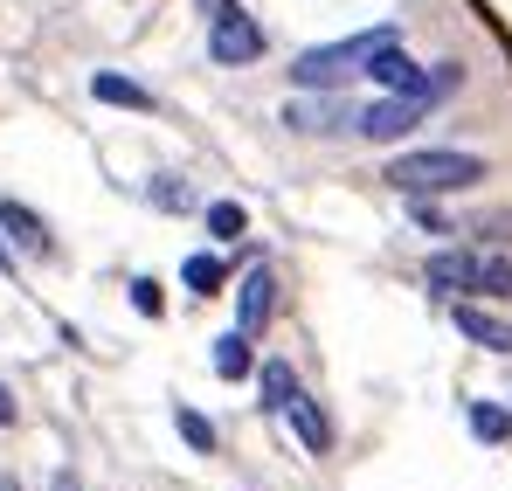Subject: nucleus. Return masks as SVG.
<instances>
[{"label":"nucleus","instance_id":"nucleus-1","mask_svg":"<svg viewBox=\"0 0 512 491\" xmlns=\"http://www.w3.org/2000/svg\"><path fill=\"white\" fill-rule=\"evenodd\" d=\"M492 160L485 153H457V146H409L388 160V187L409 194V201H436V194H457V187H485Z\"/></svg>","mask_w":512,"mask_h":491},{"label":"nucleus","instance_id":"nucleus-2","mask_svg":"<svg viewBox=\"0 0 512 491\" xmlns=\"http://www.w3.org/2000/svg\"><path fill=\"white\" fill-rule=\"evenodd\" d=\"M381 42H395V28H360V35H346V42H319V49H305V56L291 63V83H298V90H346V77L367 70V56H374Z\"/></svg>","mask_w":512,"mask_h":491},{"label":"nucleus","instance_id":"nucleus-3","mask_svg":"<svg viewBox=\"0 0 512 491\" xmlns=\"http://www.w3.org/2000/svg\"><path fill=\"white\" fill-rule=\"evenodd\" d=\"M263 49H270V35H263V21H256L243 0L222 7V14L208 21V63H222V70H250V63H263Z\"/></svg>","mask_w":512,"mask_h":491},{"label":"nucleus","instance_id":"nucleus-4","mask_svg":"<svg viewBox=\"0 0 512 491\" xmlns=\"http://www.w3.org/2000/svg\"><path fill=\"white\" fill-rule=\"evenodd\" d=\"M284 132H298V139H340L360 125V111L346 104V90H305V97H284Z\"/></svg>","mask_w":512,"mask_h":491},{"label":"nucleus","instance_id":"nucleus-5","mask_svg":"<svg viewBox=\"0 0 512 491\" xmlns=\"http://www.w3.org/2000/svg\"><path fill=\"white\" fill-rule=\"evenodd\" d=\"M367 77L381 83V90H395V97H416V104H429V111L443 104L436 77H429V70L416 63V56H409V49H402V35H395V42H381V49L367 56Z\"/></svg>","mask_w":512,"mask_h":491},{"label":"nucleus","instance_id":"nucleus-6","mask_svg":"<svg viewBox=\"0 0 512 491\" xmlns=\"http://www.w3.org/2000/svg\"><path fill=\"white\" fill-rule=\"evenodd\" d=\"M423 118H429V104H416V97H395V90H381V97H374V104L360 111V125H353V132H360L367 146H402V139H409V132H416Z\"/></svg>","mask_w":512,"mask_h":491},{"label":"nucleus","instance_id":"nucleus-7","mask_svg":"<svg viewBox=\"0 0 512 491\" xmlns=\"http://www.w3.org/2000/svg\"><path fill=\"white\" fill-rule=\"evenodd\" d=\"M270 312H277V270H270V263H250V270L236 277V332H243V339H263Z\"/></svg>","mask_w":512,"mask_h":491},{"label":"nucleus","instance_id":"nucleus-8","mask_svg":"<svg viewBox=\"0 0 512 491\" xmlns=\"http://www.w3.org/2000/svg\"><path fill=\"white\" fill-rule=\"evenodd\" d=\"M277 422H284V429L298 436V450H305V457H333V415L319 409V402H312L305 388H298V395H291V402L277 409Z\"/></svg>","mask_w":512,"mask_h":491},{"label":"nucleus","instance_id":"nucleus-9","mask_svg":"<svg viewBox=\"0 0 512 491\" xmlns=\"http://www.w3.org/2000/svg\"><path fill=\"white\" fill-rule=\"evenodd\" d=\"M423 277L436 284V291H443V298H471V291H478V249H464V243L429 249Z\"/></svg>","mask_w":512,"mask_h":491},{"label":"nucleus","instance_id":"nucleus-10","mask_svg":"<svg viewBox=\"0 0 512 491\" xmlns=\"http://www.w3.org/2000/svg\"><path fill=\"white\" fill-rule=\"evenodd\" d=\"M450 319H457L464 339H478L485 353H512V326H506V319H492L478 298H457V305H450Z\"/></svg>","mask_w":512,"mask_h":491},{"label":"nucleus","instance_id":"nucleus-11","mask_svg":"<svg viewBox=\"0 0 512 491\" xmlns=\"http://www.w3.org/2000/svg\"><path fill=\"white\" fill-rule=\"evenodd\" d=\"M0 229H7L14 243L28 249V256H56V236H49V222H42L35 208H21V201H0Z\"/></svg>","mask_w":512,"mask_h":491},{"label":"nucleus","instance_id":"nucleus-12","mask_svg":"<svg viewBox=\"0 0 512 491\" xmlns=\"http://www.w3.org/2000/svg\"><path fill=\"white\" fill-rule=\"evenodd\" d=\"M90 97H97V104H125V111H153V90L118 77V70H97V77H90Z\"/></svg>","mask_w":512,"mask_h":491},{"label":"nucleus","instance_id":"nucleus-13","mask_svg":"<svg viewBox=\"0 0 512 491\" xmlns=\"http://www.w3.org/2000/svg\"><path fill=\"white\" fill-rule=\"evenodd\" d=\"M180 284H187V291H194V298H215V291H222V284H229V263H222V256H208V249H201V256H187V263H180Z\"/></svg>","mask_w":512,"mask_h":491},{"label":"nucleus","instance_id":"nucleus-14","mask_svg":"<svg viewBox=\"0 0 512 491\" xmlns=\"http://www.w3.org/2000/svg\"><path fill=\"white\" fill-rule=\"evenodd\" d=\"M256 381H263V409H270V415H277L291 395H298V388H305L291 360H263V367H256Z\"/></svg>","mask_w":512,"mask_h":491},{"label":"nucleus","instance_id":"nucleus-15","mask_svg":"<svg viewBox=\"0 0 512 491\" xmlns=\"http://www.w3.org/2000/svg\"><path fill=\"white\" fill-rule=\"evenodd\" d=\"M208 360H215V374H222V381H243V374H250V367H256L250 339H243V332H236V326H229V332H222V339H215V353H208Z\"/></svg>","mask_w":512,"mask_h":491},{"label":"nucleus","instance_id":"nucleus-16","mask_svg":"<svg viewBox=\"0 0 512 491\" xmlns=\"http://www.w3.org/2000/svg\"><path fill=\"white\" fill-rule=\"evenodd\" d=\"M208 236H215V243H243V236H250L243 201H208Z\"/></svg>","mask_w":512,"mask_h":491},{"label":"nucleus","instance_id":"nucleus-17","mask_svg":"<svg viewBox=\"0 0 512 491\" xmlns=\"http://www.w3.org/2000/svg\"><path fill=\"white\" fill-rule=\"evenodd\" d=\"M471 436H478V443H512V409H499V402H471Z\"/></svg>","mask_w":512,"mask_h":491},{"label":"nucleus","instance_id":"nucleus-18","mask_svg":"<svg viewBox=\"0 0 512 491\" xmlns=\"http://www.w3.org/2000/svg\"><path fill=\"white\" fill-rule=\"evenodd\" d=\"M471 298H512V256H478V291Z\"/></svg>","mask_w":512,"mask_h":491},{"label":"nucleus","instance_id":"nucleus-19","mask_svg":"<svg viewBox=\"0 0 512 491\" xmlns=\"http://www.w3.org/2000/svg\"><path fill=\"white\" fill-rule=\"evenodd\" d=\"M173 422H180V436H187V450H201V457L215 450V422H208L201 409H187V402H180V409H173Z\"/></svg>","mask_w":512,"mask_h":491},{"label":"nucleus","instance_id":"nucleus-20","mask_svg":"<svg viewBox=\"0 0 512 491\" xmlns=\"http://www.w3.org/2000/svg\"><path fill=\"white\" fill-rule=\"evenodd\" d=\"M132 305H139L146 319H160V312H167V298H160V284H153V277H132Z\"/></svg>","mask_w":512,"mask_h":491},{"label":"nucleus","instance_id":"nucleus-21","mask_svg":"<svg viewBox=\"0 0 512 491\" xmlns=\"http://www.w3.org/2000/svg\"><path fill=\"white\" fill-rule=\"evenodd\" d=\"M409 208H416V222H423L429 236H457V222H450V215H443L436 201H409Z\"/></svg>","mask_w":512,"mask_h":491},{"label":"nucleus","instance_id":"nucleus-22","mask_svg":"<svg viewBox=\"0 0 512 491\" xmlns=\"http://www.w3.org/2000/svg\"><path fill=\"white\" fill-rule=\"evenodd\" d=\"M153 201H160V208H187L194 194H187V180H173V173H160V180H153Z\"/></svg>","mask_w":512,"mask_h":491},{"label":"nucleus","instance_id":"nucleus-23","mask_svg":"<svg viewBox=\"0 0 512 491\" xmlns=\"http://www.w3.org/2000/svg\"><path fill=\"white\" fill-rule=\"evenodd\" d=\"M485 243H512V215H485V222H471Z\"/></svg>","mask_w":512,"mask_h":491},{"label":"nucleus","instance_id":"nucleus-24","mask_svg":"<svg viewBox=\"0 0 512 491\" xmlns=\"http://www.w3.org/2000/svg\"><path fill=\"white\" fill-rule=\"evenodd\" d=\"M429 77H436V90H443V97H450V90H464V63H436V70H429Z\"/></svg>","mask_w":512,"mask_h":491},{"label":"nucleus","instance_id":"nucleus-25","mask_svg":"<svg viewBox=\"0 0 512 491\" xmlns=\"http://www.w3.org/2000/svg\"><path fill=\"white\" fill-rule=\"evenodd\" d=\"M14 415L21 409H14V395H7V381H0V429H14Z\"/></svg>","mask_w":512,"mask_h":491},{"label":"nucleus","instance_id":"nucleus-26","mask_svg":"<svg viewBox=\"0 0 512 491\" xmlns=\"http://www.w3.org/2000/svg\"><path fill=\"white\" fill-rule=\"evenodd\" d=\"M222 7H236V0H194V14H201V21H215Z\"/></svg>","mask_w":512,"mask_h":491},{"label":"nucleus","instance_id":"nucleus-27","mask_svg":"<svg viewBox=\"0 0 512 491\" xmlns=\"http://www.w3.org/2000/svg\"><path fill=\"white\" fill-rule=\"evenodd\" d=\"M56 491H77V485H70V478H56Z\"/></svg>","mask_w":512,"mask_h":491},{"label":"nucleus","instance_id":"nucleus-28","mask_svg":"<svg viewBox=\"0 0 512 491\" xmlns=\"http://www.w3.org/2000/svg\"><path fill=\"white\" fill-rule=\"evenodd\" d=\"M0 491H21V485H14V478H0Z\"/></svg>","mask_w":512,"mask_h":491}]
</instances>
